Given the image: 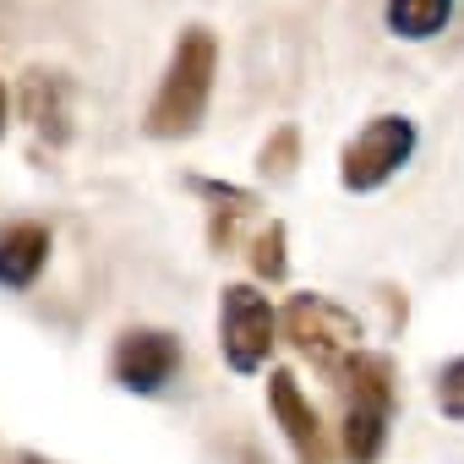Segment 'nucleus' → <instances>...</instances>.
Masks as SVG:
<instances>
[{
	"instance_id": "0eeeda50",
	"label": "nucleus",
	"mask_w": 464,
	"mask_h": 464,
	"mask_svg": "<svg viewBox=\"0 0 464 464\" xmlns=\"http://www.w3.org/2000/svg\"><path fill=\"white\" fill-rule=\"evenodd\" d=\"M268 410H274V420H279V431H285V442L295 448L301 464H334L328 426H323V415L312 410V399L301 393L295 372H285V366L268 372Z\"/></svg>"
},
{
	"instance_id": "ddd939ff",
	"label": "nucleus",
	"mask_w": 464,
	"mask_h": 464,
	"mask_svg": "<svg viewBox=\"0 0 464 464\" xmlns=\"http://www.w3.org/2000/svg\"><path fill=\"white\" fill-rule=\"evenodd\" d=\"M431 399H437V410H442L448 420H459V426H464V355H459V361H448V366L437 372Z\"/></svg>"
},
{
	"instance_id": "2eb2a0df",
	"label": "nucleus",
	"mask_w": 464,
	"mask_h": 464,
	"mask_svg": "<svg viewBox=\"0 0 464 464\" xmlns=\"http://www.w3.org/2000/svg\"><path fill=\"white\" fill-rule=\"evenodd\" d=\"M0 137H6V88H0Z\"/></svg>"
},
{
	"instance_id": "dca6fc26",
	"label": "nucleus",
	"mask_w": 464,
	"mask_h": 464,
	"mask_svg": "<svg viewBox=\"0 0 464 464\" xmlns=\"http://www.w3.org/2000/svg\"><path fill=\"white\" fill-rule=\"evenodd\" d=\"M12 464H44V459H39V453H17Z\"/></svg>"
},
{
	"instance_id": "20e7f679",
	"label": "nucleus",
	"mask_w": 464,
	"mask_h": 464,
	"mask_svg": "<svg viewBox=\"0 0 464 464\" xmlns=\"http://www.w3.org/2000/svg\"><path fill=\"white\" fill-rule=\"evenodd\" d=\"M274 344H279L274 301L252 285H224V295H218V350H224L229 372H241V377L263 372Z\"/></svg>"
},
{
	"instance_id": "7ed1b4c3",
	"label": "nucleus",
	"mask_w": 464,
	"mask_h": 464,
	"mask_svg": "<svg viewBox=\"0 0 464 464\" xmlns=\"http://www.w3.org/2000/svg\"><path fill=\"white\" fill-rule=\"evenodd\" d=\"M279 334L290 339V350L301 355V361H312L317 372H339L355 350H361V323H355V312H344L339 301H328V295H290V306L279 312Z\"/></svg>"
},
{
	"instance_id": "f257e3e1",
	"label": "nucleus",
	"mask_w": 464,
	"mask_h": 464,
	"mask_svg": "<svg viewBox=\"0 0 464 464\" xmlns=\"http://www.w3.org/2000/svg\"><path fill=\"white\" fill-rule=\"evenodd\" d=\"M339 448L350 464H377L388 448V426H393V404H399V372L388 355L377 350H355L339 372Z\"/></svg>"
},
{
	"instance_id": "f03ea898",
	"label": "nucleus",
	"mask_w": 464,
	"mask_h": 464,
	"mask_svg": "<svg viewBox=\"0 0 464 464\" xmlns=\"http://www.w3.org/2000/svg\"><path fill=\"white\" fill-rule=\"evenodd\" d=\"M213 72H218V39L208 28H186L169 50V66L159 77V93L148 104L142 131L169 142V137H191L208 115V93H213Z\"/></svg>"
},
{
	"instance_id": "9d476101",
	"label": "nucleus",
	"mask_w": 464,
	"mask_h": 464,
	"mask_svg": "<svg viewBox=\"0 0 464 464\" xmlns=\"http://www.w3.org/2000/svg\"><path fill=\"white\" fill-rule=\"evenodd\" d=\"M453 17V0H382V23L388 34L420 44V39H437Z\"/></svg>"
},
{
	"instance_id": "f8f14e48",
	"label": "nucleus",
	"mask_w": 464,
	"mask_h": 464,
	"mask_svg": "<svg viewBox=\"0 0 464 464\" xmlns=\"http://www.w3.org/2000/svg\"><path fill=\"white\" fill-rule=\"evenodd\" d=\"M295 153H301V131H295V126H279V131L263 142L257 169H263L268 180H290V175H295Z\"/></svg>"
},
{
	"instance_id": "4468645a",
	"label": "nucleus",
	"mask_w": 464,
	"mask_h": 464,
	"mask_svg": "<svg viewBox=\"0 0 464 464\" xmlns=\"http://www.w3.org/2000/svg\"><path fill=\"white\" fill-rule=\"evenodd\" d=\"M191 191L208 202V208H257V197L246 186H229V180H208V175H191Z\"/></svg>"
},
{
	"instance_id": "1a4fd4ad",
	"label": "nucleus",
	"mask_w": 464,
	"mask_h": 464,
	"mask_svg": "<svg viewBox=\"0 0 464 464\" xmlns=\"http://www.w3.org/2000/svg\"><path fill=\"white\" fill-rule=\"evenodd\" d=\"M23 115L39 137L66 142L72 137V115H66V77L55 72H28L23 77Z\"/></svg>"
},
{
	"instance_id": "423d86ee",
	"label": "nucleus",
	"mask_w": 464,
	"mask_h": 464,
	"mask_svg": "<svg viewBox=\"0 0 464 464\" xmlns=\"http://www.w3.org/2000/svg\"><path fill=\"white\" fill-rule=\"evenodd\" d=\"M180 372V339L164 334V328H126L110 350V377L126 388V393H164V382Z\"/></svg>"
},
{
	"instance_id": "39448f33",
	"label": "nucleus",
	"mask_w": 464,
	"mask_h": 464,
	"mask_svg": "<svg viewBox=\"0 0 464 464\" xmlns=\"http://www.w3.org/2000/svg\"><path fill=\"white\" fill-rule=\"evenodd\" d=\"M415 121L410 115H372L350 142H344V153H339V186L344 191H377V186H388L404 164H410V153H415Z\"/></svg>"
},
{
	"instance_id": "9b49d317",
	"label": "nucleus",
	"mask_w": 464,
	"mask_h": 464,
	"mask_svg": "<svg viewBox=\"0 0 464 464\" xmlns=\"http://www.w3.org/2000/svg\"><path fill=\"white\" fill-rule=\"evenodd\" d=\"M290 229L279 218H268V229H257V241H252V274L268 279V285H285L290 279Z\"/></svg>"
},
{
	"instance_id": "6e6552de",
	"label": "nucleus",
	"mask_w": 464,
	"mask_h": 464,
	"mask_svg": "<svg viewBox=\"0 0 464 464\" xmlns=\"http://www.w3.org/2000/svg\"><path fill=\"white\" fill-rule=\"evenodd\" d=\"M50 263V229L39 218L0 224V290H28Z\"/></svg>"
}]
</instances>
